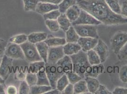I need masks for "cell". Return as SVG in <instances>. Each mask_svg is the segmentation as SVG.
I'll list each match as a JSON object with an SVG mask.
<instances>
[{
  "instance_id": "54",
  "label": "cell",
  "mask_w": 127,
  "mask_h": 94,
  "mask_svg": "<svg viewBox=\"0 0 127 94\" xmlns=\"http://www.w3.org/2000/svg\"></svg>"
},
{
  "instance_id": "14",
  "label": "cell",
  "mask_w": 127,
  "mask_h": 94,
  "mask_svg": "<svg viewBox=\"0 0 127 94\" xmlns=\"http://www.w3.org/2000/svg\"><path fill=\"white\" fill-rule=\"evenodd\" d=\"M82 50L78 43L67 42L63 46L64 52L65 55L72 56L79 52Z\"/></svg>"
},
{
  "instance_id": "35",
  "label": "cell",
  "mask_w": 127,
  "mask_h": 94,
  "mask_svg": "<svg viewBox=\"0 0 127 94\" xmlns=\"http://www.w3.org/2000/svg\"><path fill=\"white\" fill-rule=\"evenodd\" d=\"M25 80L30 87L36 85L37 81V74L32 73H27Z\"/></svg>"
},
{
  "instance_id": "30",
  "label": "cell",
  "mask_w": 127,
  "mask_h": 94,
  "mask_svg": "<svg viewBox=\"0 0 127 94\" xmlns=\"http://www.w3.org/2000/svg\"><path fill=\"white\" fill-rule=\"evenodd\" d=\"M46 65V63L43 61L32 62L30 63L29 66L30 73H37L41 69V68Z\"/></svg>"
},
{
  "instance_id": "34",
  "label": "cell",
  "mask_w": 127,
  "mask_h": 94,
  "mask_svg": "<svg viewBox=\"0 0 127 94\" xmlns=\"http://www.w3.org/2000/svg\"><path fill=\"white\" fill-rule=\"evenodd\" d=\"M45 24L48 29L52 32H57L60 29V27L57 20H46Z\"/></svg>"
},
{
  "instance_id": "24",
  "label": "cell",
  "mask_w": 127,
  "mask_h": 94,
  "mask_svg": "<svg viewBox=\"0 0 127 94\" xmlns=\"http://www.w3.org/2000/svg\"><path fill=\"white\" fill-rule=\"evenodd\" d=\"M57 20L58 21L60 29H62L64 32L67 31L72 25L71 22L65 13H61L58 17Z\"/></svg>"
},
{
  "instance_id": "53",
  "label": "cell",
  "mask_w": 127,
  "mask_h": 94,
  "mask_svg": "<svg viewBox=\"0 0 127 94\" xmlns=\"http://www.w3.org/2000/svg\"><path fill=\"white\" fill-rule=\"evenodd\" d=\"M1 61H2V58H0V63L1 62Z\"/></svg>"
},
{
  "instance_id": "10",
  "label": "cell",
  "mask_w": 127,
  "mask_h": 94,
  "mask_svg": "<svg viewBox=\"0 0 127 94\" xmlns=\"http://www.w3.org/2000/svg\"><path fill=\"white\" fill-rule=\"evenodd\" d=\"M98 39L91 37H80L77 42L81 47V49L84 52H87L91 49H93L98 43Z\"/></svg>"
},
{
  "instance_id": "25",
  "label": "cell",
  "mask_w": 127,
  "mask_h": 94,
  "mask_svg": "<svg viewBox=\"0 0 127 94\" xmlns=\"http://www.w3.org/2000/svg\"><path fill=\"white\" fill-rule=\"evenodd\" d=\"M51 89H52V88L50 86L36 85L31 87L30 94H45Z\"/></svg>"
},
{
  "instance_id": "47",
  "label": "cell",
  "mask_w": 127,
  "mask_h": 94,
  "mask_svg": "<svg viewBox=\"0 0 127 94\" xmlns=\"http://www.w3.org/2000/svg\"><path fill=\"white\" fill-rule=\"evenodd\" d=\"M27 73L23 72H18L15 74V78L20 81L25 80Z\"/></svg>"
},
{
  "instance_id": "18",
  "label": "cell",
  "mask_w": 127,
  "mask_h": 94,
  "mask_svg": "<svg viewBox=\"0 0 127 94\" xmlns=\"http://www.w3.org/2000/svg\"><path fill=\"white\" fill-rule=\"evenodd\" d=\"M81 9L77 4L72 6L66 11L65 14L71 23L75 21L79 17Z\"/></svg>"
},
{
  "instance_id": "45",
  "label": "cell",
  "mask_w": 127,
  "mask_h": 94,
  "mask_svg": "<svg viewBox=\"0 0 127 94\" xmlns=\"http://www.w3.org/2000/svg\"><path fill=\"white\" fill-rule=\"evenodd\" d=\"M17 93H18V89L16 87L13 85H10L6 89V94H16Z\"/></svg>"
},
{
  "instance_id": "21",
  "label": "cell",
  "mask_w": 127,
  "mask_h": 94,
  "mask_svg": "<svg viewBox=\"0 0 127 94\" xmlns=\"http://www.w3.org/2000/svg\"><path fill=\"white\" fill-rule=\"evenodd\" d=\"M49 47L63 46L66 43V40L63 38L51 37L48 38L44 41Z\"/></svg>"
},
{
  "instance_id": "38",
  "label": "cell",
  "mask_w": 127,
  "mask_h": 94,
  "mask_svg": "<svg viewBox=\"0 0 127 94\" xmlns=\"http://www.w3.org/2000/svg\"><path fill=\"white\" fill-rule=\"evenodd\" d=\"M31 87L27 83L25 80L21 81L19 88L18 93L20 94H28L30 93Z\"/></svg>"
},
{
  "instance_id": "42",
  "label": "cell",
  "mask_w": 127,
  "mask_h": 94,
  "mask_svg": "<svg viewBox=\"0 0 127 94\" xmlns=\"http://www.w3.org/2000/svg\"><path fill=\"white\" fill-rule=\"evenodd\" d=\"M7 43L2 39L0 38V58H2L4 55Z\"/></svg>"
},
{
  "instance_id": "43",
  "label": "cell",
  "mask_w": 127,
  "mask_h": 94,
  "mask_svg": "<svg viewBox=\"0 0 127 94\" xmlns=\"http://www.w3.org/2000/svg\"><path fill=\"white\" fill-rule=\"evenodd\" d=\"M62 94H74V85L70 83L65 87L63 91L62 92Z\"/></svg>"
},
{
  "instance_id": "6",
  "label": "cell",
  "mask_w": 127,
  "mask_h": 94,
  "mask_svg": "<svg viewBox=\"0 0 127 94\" xmlns=\"http://www.w3.org/2000/svg\"><path fill=\"white\" fill-rule=\"evenodd\" d=\"M127 42V32L119 31L112 37L111 40V49L117 54L120 49Z\"/></svg>"
},
{
  "instance_id": "9",
  "label": "cell",
  "mask_w": 127,
  "mask_h": 94,
  "mask_svg": "<svg viewBox=\"0 0 127 94\" xmlns=\"http://www.w3.org/2000/svg\"><path fill=\"white\" fill-rule=\"evenodd\" d=\"M63 46L49 47L48 54V61L46 63L56 64L64 56Z\"/></svg>"
},
{
  "instance_id": "29",
  "label": "cell",
  "mask_w": 127,
  "mask_h": 94,
  "mask_svg": "<svg viewBox=\"0 0 127 94\" xmlns=\"http://www.w3.org/2000/svg\"><path fill=\"white\" fill-rule=\"evenodd\" d=\"M24 10L26 11H35L39 0H22Z\"/></svg>"
},
{
  "instance_id": "15",
  "label": "cell",
  "mask_w": 127,
  "mask_h": 94,
  "mask_svg": "<svg viewBox=\"0 0 127 94\" xmlns=\"http://www.w3.org/2000/svg\"><path fill=\"white\" fill-rule=\"evenodd\" d=\"M57 64L63 67L64 72L65 74L69 72L73 71V63L69 56L64 55L63 58L58 61Z\"/></svg>"
},
{
  "instance_id": "51",
  "label": "cell",
  "mask_w": 127,
  "mask_h": 94,
  "mask_svg": "<svg viewBox=\"0 0 127 94\" xmlns=\"http://www.w3.org/2000/svg\"><path fill=\"white\" fill-rule=\"evenodd\" d=\"M107 71L109 73H111L113 72V68L111 66H109L107 68Z\"/></svg>"
},
{
  "instance_id": "12",
  "label": "cell",
  "mask_w": 127,
  "mask_h": 94,
  "mask_svg": "<svg viewBox=\"0 0 127 94\" xmlns=\"http://www.w3.org/2000/svg\"><path fill=\"white\" fill-rule=\"evenodd\" d=\"M99 55L101 63L105 62L109 56L108 47L102 40L98 39V43L93 49Z\"/></svg>"
},
{
  "instance_id": "1",
  "label": "cell",
  "mask_w": 127,
  "mask_h": 94,
  "mask_svg": "<svg viewBox=\"0 0 127 94\" xmlns=\"http://www.w3.org/2000/svg\"><path fill=\"white\" fill-rule=\"evenodd\" d=\"M76 4L101 24L107 26L127 24V18L111 11L105 0H76Z\"/></svg>"
},
{
  "instance_id": "20",
  "label": "cell",
  "mask_w": 127,
  "mask_h": 94,
  "mask_svg": "<svg viewBox=\"0 0 127 94\" xmlns=\"http://www.w3.org/2000/svg\"><path fill=\"white\" fill-rule=\"evenodd\" d=\"M37 85L50 86L48 78L46 72V65L38 71L37 73Z\"/></svg>"
},
{
  "instance_id": "52",
  "label": "cell",
  "mask_w": 127,
  "mask_h": 94,
  "mask_svg": "<svg viewBox=\"0 0 127 94\" xmlns=\"http://www.w3.org/2000/svg\"><path fill=\"white\" fill-rule=\"evenodd\" d=\"M39 1H41V2H48V0H39Z\"/></svg>"
},
{
  "instance_id": "40",
  "label": "cell",
  "mask_w": 127,
  "mask_h": 94,
  "mask_svg": "<svg viewBox=\"0 0 127 94\" xmlns=\"http://www.w3.org/2000/svg\"><path fill=\"white\" fill-rule=\"evenodd\" d=\"M118 58L120 60H127V42L117 54Z\"/></svg>"
},
{
  "instance_id": "48",
  "label": "cell",
  "mask_w": 127,
  "mask_h": 94,
  "mask_svg": "<svg viewBox=\"0 0 127 94\" xmlns=\"http://www.w3.org/2000/svg\"><path fill=\"white\" fill-rule=\"evenodd\" d=\"M62 94V93L59 91L57 89H52L51 90L48 91V92H47L45 94Z\"/></svg>"
},
{
  "instance_id": "3",
  "label": "cell",
  "mask_w": 127,
  "mask_h": 94,
  "mask_svg": "<svg viewBox=\"0 0 127 94\" xmlns=\"http://www.w3.org/2000/svg\"><path fill=\"white\" fill-rule=\"evenodd\" d=\"M46 72L50 86L52 89H56V84L58 80L64 74L63 68L57 63H46Z\"/></svg>"
},
{
  "instance_id": "46",
  "label": "cell",
  "mask_w": 127,
  "mask_h": 94,
  "mask_svg": "<svg viewBox=\"0 0 127 94\" xmlns=\"http://www.w3.org/2000/svg\"><path fill=\"white\" fill-rule=\"evenodd\" d=\"M122 16L127 18V1H125L122 4L121 8V14Z\"/></svg>"
},
{
  "instance_id": "50",
  "label": "cell",
  "mask_w": 127,
  "mask_h": 94,
  "mask_svg": "<svg viewBox=\"0 0 127 94\" xmlns=\"http://www.w3.org/2000/svg\"><path fill=\"white\" fill-rule=\"evenodd\" d=\"M5 79L1 77V76L0 75V84H5Z\"/></svg>"
},
{
  "instance_id": "39",
  "label": "cell",
  "mask_w": 127,
  "mask_h": 94,
  "mask_svg": "<svg viewBox=\"0 0 127 94\" xmlns=\"http://www.w3.org/2000/svg\"><path fill=\"white\" fill-rule=\"evenodd\" d=\"M120 79L123 83H127V65H123L119 73Z\"/></svg>"
},
{
  "instance_id": "26",
  "label": "cell",
  "mask_w": 127,
  "mask_h": 94,
  "mask_svg": "<svg viewBox=\"0 0 127 94\" xmlns=\"http://www.w3.org/2000/svg\"><path fill=\"white\" fill-rule=\"evenodd\" d=\"M88 62L91 65H98L101 63V60L98 54L95 50L91 49L86 52Z\"/></svg>"
},
{
  "instance_id": "13",
  "label": "cell",
  "mask_w": 127,
  "mask_h": 94,
  "mask_svg": "<svg viewBox=\"0 0 127 94\" xmlns=\"http://www.w3.org/2000/svg\"><path fill=\"white\" fill-rule=\"evenodd\" d=\"M56 10H58V5L53 4L47 2L39 1L37 4L35 11L43 15L50 11Z\"/></svg>"
},
{
  "instance_id": "16",
  "label": "cell",
  "mask_w": 127,
  "mask_h": 94,
  "mask_svg": "<svg viewBox=\"0 0 127 94\" xmlns=\"http://www.w3.org/2000/svg\"><path fill=\"white\" fill-rule=\"evenodd\" d=\"M37 51L43 61L45 63L48 61V54L49 47L45 42H40L35 44Z\"/></svg>"
},
{
  "instance_id": "19",
  "label": "cell",
  "mask_w": 127,
  "mask_h": 94,
  "mask_svg": "<svg viewBox=\"0 0 127 94\" xmlns=\"http://www.w3.org/2000/svg\"><path fill=\"white\" fill-rule=\"evenodd\" d=\"M85 78L89 93L91 94H95L100 85L99 80L96 78L92 77H85Z\"/></svg>"
},
{
  "instance_id": "7",
  "label": "cell",
  "mask_w": 127,
  "mask_h": 94,
  "mask_svg": "<svg viewBox=\"0 0 127 94\" xmlns=\"http://www.w3.org/2000/svg\"><path fill=\"white\" fill-rule=\"evenodd\" d=\"M101 24L100 21L96 19L95 17L91 15L86 11L81 9L79 16L78 18L71 23L72 26L75 25H95L98 26Z\"/></svg>"
},
{
  "instance_id": "2",
  "label": "cell",
  "mask_w": 127,
  "mask_h": 94,
  "mask_svg": "<svg viewBox=\"0 0 127 94\" xmlns=\"http://www.w3.org/2000/svg\"><path fill=\"white\" fill-rule=\"evenodd\" d=\"M73 63V72L78 74L82 78H85L86 69L89 66L86 52L81 50L79 52L70 56Z\"/></svg>"
},
{
  "instance_id": "27",
  "label": "cell",
  "mask_w": 127,
  "mask_h": 94,
  "mask_svg": "<svg viewBox=\"0 0 127 94\" xmlns=\"http://www.w3.org/2000/svg\"><path fill=\"white\" fill-rule=\"evenodd\" d=\"M76 4V0H63L58 5V10L61 13H65L69 8Z\"/></svg>"
},
{
  "instance_id": "8",
  "label": "cell",
  "mask_w": 127,
  "mask_h": 94,
  "mask_svg": "<svg viewBox=\"0 0 127 94\" xmlns=\"http://www.w3.org/2000/svg\"><path fill=\"white\" fill-rule=\"evenodd\" d=\"M4 55L13 59H25L21 45L10 42L6 46Z\"/></svg>"
},
{
  "instance_id": "4",
  "label": "cell",
  "mask_w": 127,
  "mask_h": 94,
  "mask_svg": "<svg viewBox=\"0 0 127 94\" xmlns=\"http://www.w3.org/2000/svg\"><path fill=\"white\" fill-rule=\"evenodd\" d=\"M25 59L29 62L32 63L37 61H43L37 50L35 44L29 41L25 42L21 45Z\"/></svg>"
},
{
  "instance_id": "37",
  "label": "cell",
  "mask_w": 127,
  "mask_h": 94,
  "mask_svg": "<svg viewBox=\"0 0 127 94\" xmlns=\"http://www.w3.org/2000/svg\"><path fill=\"white\" fill-rule=\"evenodd\" d=\"M68 79L69 83L74 85V84L77 83L81 79H83L78 74L73 72V71L69 72L66 74Z\"/></svg>"
},
{
  "instance_id": "11",
  "label": "cell",
  "mask_w": 127,
  "mask_h": 94,
  "mask_svg": "<svg viewBox=\"0 0 127 94\" xmlns=\"http://www.w3.org/2000/svg\"><path fill=\"white\" fill-rule=\"evenodd\" d=\"M13 59L9 58L5 55L2 58L0 65V75L4 79H7L11 73Z\"/></svg>"
},
{
  "instance_id": "17",
  "label": "cell",
  "mask_w": 127,
  "mask_h": 94,
  "mask_svg": "<svg viewBox=\"0 0 127 94\" xmlns=\"http://www.w3.org/2000/svg\"><path fill=\"white\" fill-rule=\"evenodd\" d=\"M48 36V34L46 32H33L28 36V41L35 44L40 42H44L47 39Z\"/></svg>"
},
{
  "instance_id": "28",
  "label": "cell",
  "mask_w": 127,
  "mask_h": 94,
  "mask_svg": "<svg viewBox=\"0 0 127 94\" xmlns=\"http://www.w3.org/2000/svg\"><path fill=\"white\" fill-rule=\"evenodd\" d=\"M69 81L65 73L58 79L56 84V89L61 93L64 89L69 84Z\"/></svg>"
},
{
  "instance_id": "31",
  "label": "cell",
  "mask_w": 127,
  "mask_h": 94,
  "mask_svg": "<svg viewBox=\"0 0 127 94\" xmlns=\"http://www.w3.org/2000/svg\"><path fill=\"white\" fill-rule=\"evenodd\" d=\"M106 3L114 13L120 14L121 7L119 4L118 0H105Z\"/></svg>"
},
{
  "instance_id": "22",
  "label": "cell",
  "mask_w": 127,
  "mask_h": 94,
  "mask_svg": "<svg viewBox=\"0 0 127 94\" xmlns=\"http://www.w3.org/2000/svg\"><path fill=\"white\" fill-rule=\"evenodd\" d=\"M88 92L86 81L84 78L74 85V94H86Z\"/></svg>"
},
{
  "instance_id": "32",
  "label": "cell",
  "mask_w": 127,
  "mask_h": 94,
  "mask_svg": "<svg viewBox=\"0 0 127 94\" xmlns=\"http://www.w3.org/2000/svg\"><path fill=\"white\" fill-rule=\"evenodd\" d=\"M28 41V36L25 34H20L11 37L9 42L21 45Z\"/></svg>"
},
{
  "instance_id": "33",
  "label": "cell",
  "mask_w": 127,
  "mask_h": 94,
  "mask_svg": "<svg viewBox=\"0 0 127 94\" xmlns=\"http://www.w3.org/2000/svg\"><path fill=\"white\" fill-rule=\"evenodd\" d=\"M103 71L104 66L101 63L98 65H92V72L87 77H92L97 78L99 74L103 73Z\"/></svg>"
},
{
  "instance_id": "44",
  "label": "cell",
  "mask_w": 127,
  "mask_h": 94,
  "mask_svg": "<svg viewBox=\"0 0 127 94\" xmlns=\"http://www.w3.org/2000/svg\"><path fill=\"white\" fill-rule=\"evenodd\" d=\"M112 94H127V88L118 87L114 89Z\"/></svg>"
},
{
  "instance_id": "49",
  "label": "cell",
  "mask_w": 127,
  "mask_h": 94,
  "mask_svg": "<svg viewBox=\"0 0 127 94\" xmlns=\"http://www.w3.org/2000/svg\"><path fill=\"white\" fill-rule=\"evenodd\" d=\"M4 84H0V94H6V89L4 86Z\"/></svg>"
},
{
  "instance_id": "5",
  "label": "cell",
  "mask_w": 127,
  "mask_h": 94,
  "mask_svg": "<svg viewBox=\"0 0 127 94\" xmlns=\"http://www.w3.org/2000/svg\"><path fill=\"white\" fill-rule=\"evenodd\" d=\"M73 26L80 37L99 38L96 26L81 25H75Z\"/></svg>"
},
{
  "instance_id": "41",
  "label": "cell",
  "mask_w": 127,
  "mask_h": 94,
  "mask_svg": "<svg viewBox=\"0 0 127 94\" xmlns=\"http://www.w3.org/2000/svg\"><path fill=\"white\" fill-rule=\"evenodd\" d=\"M111 91H110L106 87L103 85L100 84L99 88L96 91L95 94H111Z\"/></svg>"
},
{
  "instance_id": "23",
  "label": "cell",
  "mask_w": 127,
  "mask_h": 94,
  "mask_svg": "<svg viewBox=\"0 0 127 94\" xmlns=\"http://www.w3.org/2000/svg\"><path fill=\"white\" fill-rule=\"evenodd\" d=\"M66 42L70 43H77L79 39V35L75 30L74 26H71L68 30L65 32Z\"/></svg>"
},
{
  "instance_id": "36",
  "label": "cell",
  "mask_w": 127,
  "mask_h": 94,
  "mask_svg": "<svg viewBox=\"0 0 127 94\" xmlns=\"http://www.w3.org/2000/svg\"><path fill=\"white\" fill-rule=\"evenodd\" d=\"M60 12L58 10H56L49 12L43 15L44 18L46 20H57L58 17L61 15Z\"/></svg>"
}]
</instances>
